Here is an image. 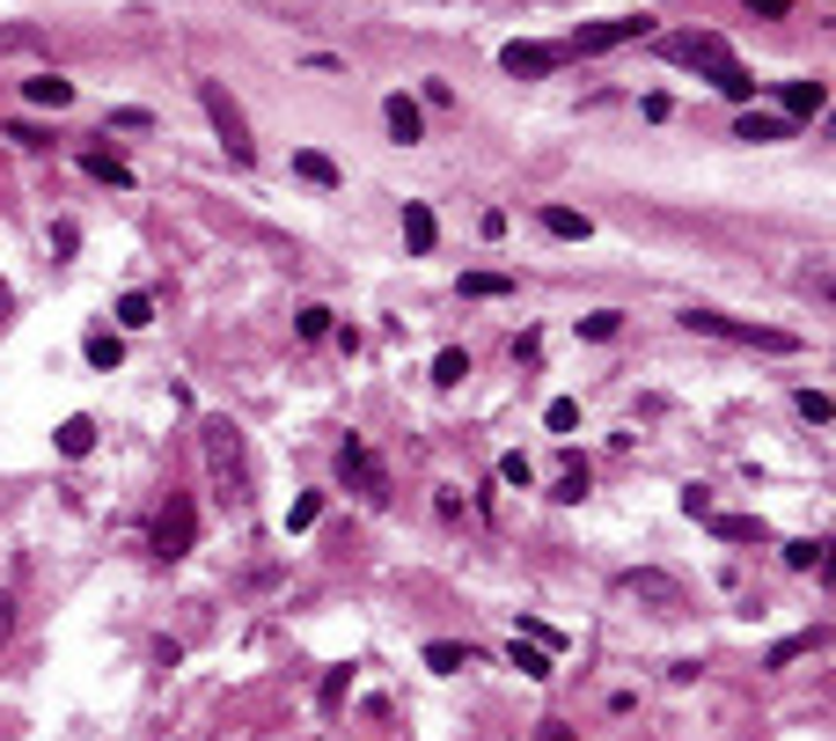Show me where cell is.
<instances>
[{
    "instance_id": "2",
    "label": "cell",
    "mask_w": 836,
    "mask_h": 741,
    "mask_svg": "<svg viewBox=\"0 0 836 741\" xmlns=\"http://www.w3.org/2000/svg\"><path fill=\"white\" fill-rule=\"evenodd\" d=\"M683 331H697V338H727V346H756V352H800V338H792V331L741 323V316H719V309H689Z\"/></svg>"
},
{
    "instance_id": "38",
    "label": "cell",
    "mask_w": 836,
    "mask_h": 741,
    "mask_svg": "<svg viewBox=\"0 0 836 741\" xmlns=\"http://www.w3.org/2000/svg\"><path fill=\"white\" fill-rule=\"evenodd\" d=\"M499 477H507V485H529V455H499Z\"/></svg>"
},
{
    "instance_id": "30",
    "label": "cell",
    "mask_w": 836,
    "mask_h": 741,
    "mask_svg": "<svg viewBox=\"0 0 836 741\" xmlns=\"http://www.w3.org/2000/svg\"><path fill=\"white\" fill-rule=\"evenodd\" d=\"M345 691H352V668H330V675H323V691H316V705H323V713H338Z\"/></svg>"
},
{
    "instance_id": "27",
    "label": "cell",
    "mask_w": 836,
    "mask_h": 741,
    "mask_svg": "<svg viewBox=\"0 0 836 741\" xmlns=\"http://www.w3.org/2000/svg\"><path fill=\"white\" fill-rule=\"evenodd\" d=\"M550 499H566V507H580V499H588V463H572V455H566V470H558V485H550Z\"/></svg>"
},
{
    "instance_id": "11",
    "label": "cell",
    "mask_w": 836,
    "mask_h": 741,
    "mask_svg": "<svg viewBox=\"0 0 836 741\" xmlns=\"http://www.w3.org/2000/svg\"><path fill=\"white\" fill-rule=\"evenodd\" d=\"M705 529H712L719 544H763V536H770V529H763L756 514H719V507L705 514Z\"/></svg>"
},
{
    "instance_id": "4",
    "label": "cell",
    "mask_w": 836,
    "mask_h": 741,
    "mask_svg": "<svg viewBox=\"0 0 836 741\" xmlns=\"http://www.w3.org/2000/svg\"><path fill=\"white\" fill-rule=\"evenodd\" d=\"M338 477H345V493H360L368 507H382V499H390V463H382L360 433H345V441H338Z\"/></svg>"
},
{
    "instance_id": "31",
    "label": "cell",
    "mask_w": 836,
    "mask_h": 741,
    "mask_svg": "<svg viewBox=\"0 0 836 741\" xmlns=\"http://www.w3.org/2000/svg\"><path fill=\"white\" fill-rule=\"evenodd\" d=\"M616 331H624V316H616V309H594V316H580V338H594V346H602V338H616Z\"/></svg>"
},
{
    "instance_id": "28",
    "label": "cell",
    "mask_w": 836,
    "mask_h": 741,
    "mask_svg": "<svg viewBox=\"0 0 836 741\" xmlns=\"http://www.w3.org/2000/svg\"><path fill=\"white\" fill-rule=\"evenodd\" d=\"M463 374H469V352H463V346H448L441 360H433V382H441V390H455Z\"/></svg>"
},
{
    "instance_id": "1",
    "label": "cell",
    "mask_w": 836,
    "mask_h": 741,
    "mask_svg": "<svg viewBox=\"0 0 836 741\" xmlns=\"http://www.w3.org/2000/svg\"><path fill=\"white\" fill-rule=\"evenodd\" d=\"M198 448H206V470H213L221 499H228V507H243V499H249V455H243L235 419H206V426H198Z\"/></svg>"
},
{
    "instance_id": "13",
    "label": "cell",
    "mask_w": 836,
    "mask_h": 741,
    "mask_svg": "<svg viewBox=\"0 0 836 741\" xmlns=\"http://www.w3.org/2000/svg\"><path fill=\"white\" fill-rule=\"evenodd\" d=\"M294 176H301V184H316V192H338V184H345L338 162H330L323 148H301V154H294Z\"/></svg>"
},
{
    "instance_id": "14",
    "label": "cell",
    "mask_w": 836,
    "mask_h": 741,
    "mask_svg": "<svg viewBox=\"0 0 836 741\" xmlns=\"http://www.w3.org/2000/svg\"><path fill=\"white\" fill-rule=\"evenodd\" d=\"M507 661H514L521 675H529V683H550V675H558V661H550V653H543L536 639H521V632H514V646H507Z\"/></svg>"
},
{
    "instance_id": "19",
    "label": "cell",
    "mask_w": 836,
    "mask_h": 741,
    "mask_svg": "<svg viewBox=\"0 0 836 741\" xmlns=\"http://www.w3.org/2000/svg\"><path fill=\"white\" fill-rule=\"evenodd\" d=\"M433 235H441V228H433V206H418V198H411V206H404V243L426 257V250H433Z\"/></svg>"
},
{
    "instance_id": "24",
    "label": "cell",
    "mask_w": 836,
    "mask_h": 741,
    "mask_svg": "<svg viewBox=\"0 0 836 741\" xmlns=\"http://www.w3.org/2000/svg\"><path fill=\"white\" fill-rule=\"evenodd\" d=\"M81 352H89V368H118L125 338H118V331H89V346H81Z\"/></svg>"
},
{
    "instance_id": "17",
    "label": "cell",
    "mask_w": 836,
    "mask_h": 741,
    "mask_svg": "<svg viewBox=\"0 0 836 741\" xmlns=\"http://www.w3.org/2000/svg\"><path fill=\"white\" fill-rule=\"evenodd\" d=\"M426 668H433V675H463V668H477V646L433 639V646H426Z\"/></svg>"
},
{
    "instance_id": "34",
    "label": "cell",
    "mask_w": 836,
    "mask_h": 741,
    "mask_svg": "<svg viewBox=\"0 0 836 741\" xmlns=\"http://www.w3.org/2000/svg\"><path fill=\"white\" fill-rule=\"evenodd\" d=\"M316 514H323V493H301L294 507H287V529L301 536V529H316Z\"/></svg>"
},
{
    "instance_id": "25",
    "label": "cell",
    "mask_w": 836,
    "mask_h": 741,
    "mask_svg": "<svg viewBox=\"0 0 836 741\" xmlns=\"http://www.w3.org/2000/svg\"><path fill=\"white\" fill-rule=\"evenodd\" d=\"M712 89H719V96H734V103H748V96H756V81H748V67H741V59H727V67H719V74H712Z\"/></svg>"
},
{
    "instance_id": "7",
    "label": "cell",
    "mask_w": 836,
    "mask_h": 741,
    "mask_svg": "<svg viewBox=\"0 0 836 741\" xmlns=\"http://www.w3.org/2000/svg\"><path fill=\"white\" fill-rule=\"evenodd\" d=\"M661 59H675V67H705V74H719L734 51H727V37L719 30H683V37H661Z\"/></svg>"
},
{
    "instance_id": "23",
    "label": "cell",
    "mask_w": 836,
    "mask_h": 741,
    "mask_svg": "<svg viewBox=\"0 0 836 741\" xmlns=\"http://www.w3.org/2000/svg\"><path fill=\"white\" fill-rule=\"evenodd\" d=\"M786 566L792 572H822L829 566V544H822V536H800V544H786Z\"/></svg>"
},
{
    "instance_id": "5",
    "label": "cell",
    "mask_w": 836,
    "mask_h": 741,
    "mask_svg": "<svg viewBox=\"0 0 836 741\" xmlns=\"http://www.w3.org/2000/svg\"><path fill=\"white\" fill-rule=\"evenodd\" d=\"M191 544H198V507H191V493H170L162 514H154V558L176 566V558H191Z\"/></svg>"
},
{
    "instance_id": "12",
    "label": "cell",
    "mask_w": 836,
    "mask_h": 741,
    "mask_svg": "<svg viewBox=\"0 0 836 741\" xmlns=\"http://www.w3.org/2000/svg\"><path fill=\"white\" fill-rule=\"evenodd\" d=\"M51 441H59V455H67V463H81V455L96 448V419H89V412H74V419H59V433H51Z\"/></svg>"
},
{
    "instance_id": "3",
    "label": "cell",
    "mask_w": 836,
    "mask_h": 741,
    "mask_svg": "<svg viewBox=\"0 0 836 741\" xmlns=\"http://www.w3.org/2000/svg\"><path fill=\"white\" fill-rule=\"evenodd\" d=\"M198 111L213 118V132H221L228 162H235V170H249V162H257V140H249V118H243V103L228 96L221 81H198Z\"/></svg>"
},
{
    "instance_id": "26",
    "label": "cell",
    "mask_w": 836,
    "mask_h": 741,
    "mask_svg": "<svg viewBox=\"0 0 836 741\" xmlns=\"http://www.w3.org/2000/svg\"><path fill=\"white\" fill-rule=\"evenodd\" d=\"M792 118H763V111H748V118L734 125V140H786Z\"/></svg>"
},
{
    "instance_id": "42",
    "label": "cell",
    "mask_w": 836,
    "mask_h": 741,
    "mask_svg": "<svg viewBox=\"0 0 836 741\" xmlns=\"http://www.w3.org/2000/svg\"><path fill=\"white\" fill-rule=\"evenodd\" d=\"M0 316H15V287L8 279H0Z\"/></svg>"
},
{
    "instance_id": "16",
    "label": "cell",
    "mask_w": 836,
    "mask_h": 741,
    "mask_svg": "<svg viewBox=\"0 0 836 741\" xmlns=\"http://www.w3.org/2000/svg\"><path fill=\"white\" fill-rule=\"evenodd\" d=\"M822 111H829L822 81H786V118H822Z\"/></svg>"
},
{
    "instance_id": "10",
    "label": "cell",
    "mask_w": 836,
    "mask_h": 741,
    "mask_svg": "<svg viewBox=\"0 0 836 741\" xmlns=\"http://www.w3.org/2000/svg\"><path fill=\"white\" fill-rule=\"evenodd\" d=\"M382 118H390V140H404V148L426 140V111H418L411 96H390V103H382Z\"/></svg>"
},
{
    "instance_id": "9",
    "label": "cell",
    "mask_w": 836,
    "mask_h": 741,
    "mask_svg": "<svg viewBox=\"0 0 836 741\" xmlns=\"http://www.w3.org/2000/svg\"><path fill=\"white\" fill-rule=\"evenodd\" d=\"M566 59H572L566 45H521V37H514L507 51H499V67H507L514 81H543V74H558Z\"/></svg>"
},
{
    "instance_id": "22",
    "label": "cell",
    "mask_w": 836,
    "mask_h": 741,
    "mask_svg": "<svg viewBox=\"0 0 836 741\" xmlns=\"http://www.w3.org/2000/svg\"><path fill=\"white\" fill-rule=\"evenodd\" d=\"M507 294H514L507 273H463V301H507Z\"/></svg>"
},
{
    "instance_id": "41",
    "label": "cell",
    "mask_w": 836,
    "mask_h": 741,
    "mask_svg": "<svg viewBox=\"0 0 836 741\" xmlns=\"http://www.w3.org/2000/svg\"><path fill=\"white\" fill-rule=\"evenodd\" d=\"M748 8H756V15H786L792 0H748Z\"/></svg>"
},
{
    "instance_id": "18",
    "label": "cell",
    "mask_w": 836,
    "mask_h": 741,
    "mask_svg": "<svg viewBox=\"0 0 836 741\" xmlns=\"http://www.w3.org/2000/svg\"><path fill=\"white\" fill-rule=\"evenodd\" d=\"M23 96L37 103V111H67V103H74V81H59V74H37V81H23Z\"/></svg>"
},
{
    "instance_id": "15",
    "label": "cell",
    "mask_w": 836,
    "mask_h": 741,
    "mask_svg": "<svg viewBox=\"0 0 836 741\" xmlns=\"http://www.w3.org/2000/svg\"><path fill=\"white\" fill-rule=\"evenodd\" d=\"M543 235H558V243H588L594 221H588V213H572V206H543Z\"/></svg>"
},
{
    "instance_id": "40",
    "label": "cell",
    "mask_w": 836,
    "mask_h": 741,
    "mask_svg": "<svg viewBox=\"0 0 836 741\" xmlns=\"http://www.w3.org/2000/svg\"><path fill=\"white\" fill-rule=\"evenodd\" d=\"M8 639H15V594L0 588V646H8Z\"/></svg>"
},
{
    "instance_id": "6",
    "label": "cell",
    "mask_w": 836,
    "mask_h": 741,
    "mask_svg": "<svg viewBox=\"0 0 836 741\" xmlns=\"http://www.w3.org/2000/svg\"><path fill=\"white\" fill-rule=\"evenodd\" d=\"M624 594H631V602H646L653 617H683V610H689V588L675 580V572H661V566L624 572Z\"/></svg>"
},
{
    "instance_id": "20",
    "label": "cell",
    "mask_w": 836,
    "mask_h": 741,
    "mask_svg": "<svg viewBox=\"0 0 836 741\" xmlns=\"http://www.w3.org/2000/svg\"><path fill=\"white\" fill-rule=\"evenodd\" d=\"M81 170H89V176H96V184H111V192H132V170H125V162H118V154H81Z\"/></svg>"
},
{
    "instance_id": "33",
    "label": "cell",
    "mask_w": 836,
    "mask_h": 741,
    "mask_svg": "<svg viewBox=\"0 0 836 741\" xmlns=\"http://www.w3.org/2000/svg\"><path fill=\"white\" fill-rule=\"evenodd\" d=\"M118 323H125V331H148V323H154V301L148 294H125L118 301Z\"/></svg>"
},
{
    "instance_id": "35",
    "label": "cell",
    "mask_w": 836,
    "mask_h": 741,
    "mask_svg": "<svg viewBox=\"0 0 836 741\" xmlns=\"http://www.w3.org/2000/svg\"><path fill=\"white\" fill-rule=\"evenodd\" d=\"M294 331L309 338V346H316V338H330V309H316V301H309V309L294 316Z\"/></svg>"
},
{
    "instance_id": "36",
    "label": "cell",
    "mask_w": 836,
    "mask_h": 741,
    "mask_svg": "<svg viewBox=\"0 0 836 741\" xmlns=\"http://www.w3.org/2000/svg\"><path fill=\"white\" fill-rule=\"evenodd\" d=\"M111 125H118V132H148V125H154V111H140V103H125V111H111Z\"/></svg>"
},
{
    "instance_id": "37",
    "label": "cell",
    "mask_w": 836,
    "mask_h": 741,
    "mask_svg": "<svg viewBox=\"0 0 836 741\" xmlns=\"http://www.w3.org/2000/svg\"><path fill=\"white\" fill-rule=\"evenodd\" d=\"M683 514L705 521V514H712V493H705V485H689V493H683Z\"/></svg>"
},
{
    "instance_id": "39",
    "label": "cell",
    "mask_w": 836,
    "mask_h": 741,
    "mask_svg": "<svg viewBox=\"0 0 836 741\" xmlns=\"http://www.w3.org/2000/svg\"><path fill=\"white\" fill-rule=\"evenodd\" d=\"M536 741H580V734H572L566 719H536Z\"/></svg>"
},
{
    "instance_id": "32",
    "label": "cell",
    "mask_w": 836,
    "mask_h": 741,
    "mask_svg": "<svg viewBox=\"0 0 836 741\" xmlns=\"http://www.w3.org/2000/svg\"><path fill=\"white\" fill-rule=\"evenodd\" d=\"M792 404H800V419H808V426H829V419H836V404H829L822 390H800Z\"/></svg>"
},
{
    "instance_id": "21",
    "label": "cell",
    "mask_w": 836,
    "mask_h": 741,
    "mask_svg": "<svg viewBox=\"0 0 836 741\" xmlns=\"http://www.w3.org/2000/svg\"><path fill=\"white\" fill-rule=\"evenodd\" d=\"M822 639H829L822 624H814V632H800V639H778V646H770V653H763V668H792V661H800V653H814V646H822Z\"/></svg>"
},
{
    "instance_id": "29",
    "label": "cell",
    "mask_w": 836,
    "mask_h": 741,
    "mask_svg": "<svg viewBox=\"0 0 836 741\" xmlns=\"http://www.w3.org/2000/svg\"><path fill=\"white\" fill-rule=\"evenodd\" d=\"M543 426H550V433H572V426H580V404H572V396H550V404H543Z\"/></svg>"
},
{
    "instance_id": "8",
    "label": "cell",
    "mask_w": 836,
    "mask_h": 741,
    "mask_svg": "<svg viewBox=\"0 0 836 741\" xmlns=\"http://www.w3.org/2000/svg\"><path fill=\"white\" fill-rule=\"evenodd\" d=\"M646 15H609V23H580L572 30V45L566 51H580V59H594V51H616V45H631V37H646Z\"/></svg>"
}]
</instances>
